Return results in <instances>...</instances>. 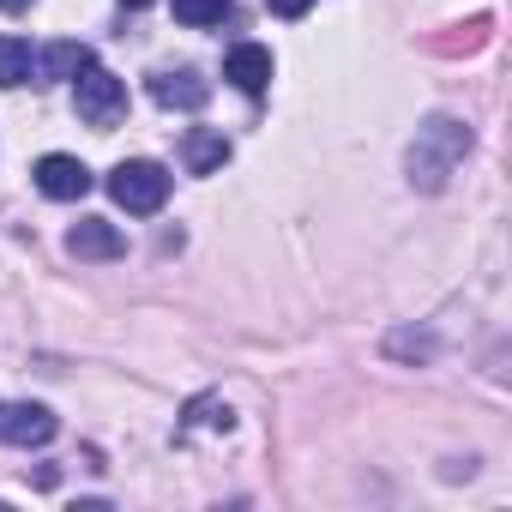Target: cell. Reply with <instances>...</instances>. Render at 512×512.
<instances>
[{
  "mask_svg": "<svg viewBox=\"0 0 512 512\" xmlns=\"http://www.w3.org/2000/svg\"><path fill=\"white\" fill-rule=\"evenodd\" d=\"M85 67H91V49H85V43H49V49H43V79H61V85H67V79H79Z\"/></svg>",
  "mask_w": 512,
  "mask_h": 512,
  "instance_id": "cell-10",
  "label": "cell"
},
{
  "mask_svg": "<svg viewBox=\"0 0 512 512\" xmlns=\"http://www.w3.org/2000/svg\"><path fill=\"white\" fill-rule=\"evenodd\" d=\"M127 7H151V0H127Z\"/></svg>",
  "mask_w": 512,
  "mask_h": 512,
  "instance_id": "cell-15",
  "label": "cell"
},
{
  "mask_svg": "<svg viewBox=\"0 0 512 512\" xmlns=\"http://www.w3.org/2000/svg\"><path fill=\"white\" fill-rule=\"evenodd\" d=\"M223 79H229L235 91H247V97H260V91L272 85V49H260V43H235L229 61H223Z\"/></svg>",
  "mask_w": 512,
  "mask_h": 512,
  "instance_id": "cell-7",
  "label": "cell"
},
{
  "mask_svg": "<svg viewBox=\"0 0 512 512\" xmlns=\"http://www.w3.org/2000/svg\"><path fill=\"white\" fill-rule=\"evenodd\" d=\"M31 43H19V37H0V91H19L25 79H31Z\"/></svg>",
  "mask_w": 512,
  "mask_h": 512,
  "instance_id": "cell-11",
  "label": "cell"
},
{
  "mask_svg": "<svg viewBox=\"0 0 512 512\" xmlns=\"http://www.w3.org/2000/svg\"><path fill=\"white\" fill-rule=\"evenodd\" d=\"M109 199H115L121 211H133V217H157L163 199H169V169H163V163H145V157L115 163V169H109Z\"/></svg>",
  "mask_w": 512,
  "mask_h": 512,
  "instance_id": "cell-2",
  "label": "cell"
},
{
  "mask_svg": "<svg viewBox=\"0 0 512 512\" xmlns=\"http://www.w3.org/2000/svg\"><path fill=\"white\" fill-rule=\"evenodd\" d=\"M181 163H187V175H217V169L229 163V139L211 133V127H193V133L181 139Z\"/></svg>",
  "mask_w": 512,
  "mask_h": 512,
  "instance_id": "cell-9",
  "label": "cell"
},
{
  "mask_svg": "<svg viewBox=\"0 0 512 512\" xmlns=\"http://www.w3.org/2000/svg\"><path fill=\"white\" fill-rule=\"evenodd\" d=\"M266 7H272V13H278V19H302V13H308V7H314V0H266Z\"/></svg>",
  "mask_w": 512,
  "mask_h": 512,
  "instance_id": "cell-13",
  "label": "cell"
},
{
  "mask_svg": "<svg viewBox=\"0 0 512 512\" xmlns=\"http://www.w3.org/2000/svg\"><path fill=\"white\" fill-rule=\"evenodd\" d=\"M67 253H73V260H121V253H127V235H121L115 223H103V217H79V223L67 229Z\"/></svg>",
  "mask_w": 512,
  "mask_h": 512,
  "instance_id": "cell-5",
  "label": "cell"
},
{
  "mask_svg": "<svg viewBox=\"0 0 512 512\" xmlns=\"http://www.w3.org/2000/svg\"><path fill=\"white\" fill-rule=\"evenodd\" d=\"M229 13H235V0H175V19L193 25V31H211V25H223Z\"/></svg>",
  "mask_w": 512,
  "mask_h": 512,
  "instance_id": "cell-12",
  "label": "cell"
},
{
  "mask_svg": "<svg viewBox=\"0 0 512 512\" xmlns=\"http://www.w3.org/2000/svg\"><path fill=\"white\" fill-rule=\"evenodd\" d=\"M73 85H79V115H85L91 127H103V133H109V127L127 115V85H121L115 73H103L97 61H91Z\"/></svg>",
  "mask_w": 512,
  "mask_h": 512,
  "instance_id": "cell-3",
  "label": "cell"
},
{
  "mask_svg": "<svg viewBox=\"0 0 512 512\" xmlns=\"http://www.w3.org/2000/svg\"><path fill=\"white\" fill-rule=\"evenodd\" d=\"M0 440H7V446L55 440V410L49 404H0Z\"/></svg>",
  "mask_w": 512,
  "mask_h": 512,
  "instance_id": "cell-4",
  "label": "cell"
},
{
  "mask_svg": "<svg viewBox=\"0 0 512 512\" xmlns=\"http://www.w3.org/2000/svg\"><path fill=\"white\" fill-rule=\"evenodd\" d=\"M0 7H7V13H25V7H31V0H0Z\"/></svg>",
  "mask_w": 512,
  "mask_h": 512,
  "instance_id": "cell-14",
  "label": "cell"
},
{
  "mask_svg": "<svg viewBox=\"0 0 512 512\" xmlns=\"http://www.w3.org/2000/svg\"><path fill=\"white\" fill-rule=\"evenodd\" d=\"M151 97H157L163 109H199V103L211 97V85H205L193 67H163V73H151Z\"/></svg>",
  "mask_w": 512,
  "mask_h": 512,
  "instance_id": "cell-8",
  "label": "cell"
},
{
  "mask_svg": "<svg viewBox=\"0 0 512 512\" xmlns=\"http://www.w3.org/2000/svg\"><path fill=\"white\" fill-rule=\"evenodd\" d=\"M464 151H470V127H458V121L434 115V121L416 133V145H410V181L434 193V187L458 169V157H464Z\"/></svg>",
  "mask_w": 512,
  "mask_h": 512,
  "instance_id": "cell-1",
  "label": "cell"
},
{
  "mask_svg": "<svg viewBox=\"0 0 512 512\" xmlns=\"http://www.w3.org/2000/svg\"><path fill=\"white\" fill-rule=\"evenodd\" d=\"M37 187H43L49 199H85V193H91V169H85L79 157H67V151H49V157L37 163Z\"/></svg>",
  "mask_w": 512,
  "mask_h": 512,
  "instance_id": "cell-6",
  "label": "cell"
}]
</instances>
